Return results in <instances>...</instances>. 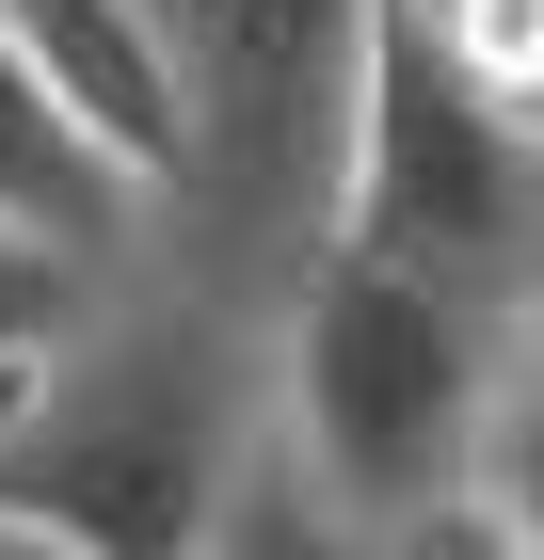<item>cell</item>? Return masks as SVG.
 <instances>
[{
    "instance_id": "cell-7",
    "label": "cell",
    "mask_w": 544,
    "mask_h": 560,
    "mask_svg": "<svg viewBox=\"0 0 544 560\" xmlns=\"http://www.w3.org/2000/svg\"><path fill=\"white\" fill-rule=\"evenodd\" d=\"M176 560H369V528L336 513L321 480L289 465V448H273V432H256L241 465H224V497H209V528H193V545Z\"/></svg>"
},
{
    "instance_id": "cell-1",
    "label": "cell",
    "mask_w": 544,
    "mask_h": 560,
    "mask_svg": "<svg viewBox=\"0 0 544 560\" xmlns=\"http://www.w3.org/2000/svg\"><path fill=\"white\" fill-rule=\"evenodd\" d=\"M256 432L321 480L352 528L432 513V497H497L544 528L529 497V432H544V352L529 304L432 289V272L321 241L256 320Z\"/></svg>"
},
{
    "instance_id": "cell-9",
    "label": "cell",
    "mask_w": 544,
    "mask_h": 560,
    "mask_svg": "<svg viewBox=\"0 0 544 560\" xmlns=\"http://www.w3.org/2000/svg\"><path fill=\"white\" fill-rule=\"evenodd\" d=\"M96 289H113V272H81V257H48V241H16V224H0V369H33V352L65 337Z\"/></svg>"
},
{
    "instance_id": "cell-8",
    "label": "cell",
    "mask_w": 544,
    "mask_h": 560,
    "mask_svg": "<svg viewBox=\"0 0 544 560\" xmlns=\"http://www.w3.org/2000/svg\"><path fill=\"white\" fill-rule=\"evenodd\" d=\"M384 33L432 48L464 96H497V113H544V0H384Z\"/></svg>"
},
{
    "instance_id": "cell-4",
    "label": "cell",
    "mask_w": 544,
    "mask_h": 560,
    "mask_svg": "<svg viewBox=\"0 0 544 560\" xmlns=\"http://www.w3.org/2000/svg\"><path fill=\"white\" fill-rule=\"evenodd\" d=\"M336 241L432 272V289L529 304L544 289V113L464 96L432 48H369V113H352V176H336Z\"/></svg>"
},
{
    "instance_id": "cell-11",
    "label": "cell",
    "mask_w": 544,
    "mask_h": 560,
    "mask_svg": "<svg viewBox=\"0 0 544 560\" xmlns=\"http://www.w3.org/2000/svg\"><path fill=\"white\" fill-rule=\"evenodd\" d=\"M0 560H48V545H33V528H16V513H0Z\"/></svg>"
},
{
    "instance_id": "cell-6",
    "label": "cell",
    "mask_w": 544,
    "mask_h": 560,
    "mask_svg": "<svg viewBox=\"0 0 544 560\" xmlns=\"http://www.w3.org/2000/svg\"><path fill=\"white\" fill-rule=\"evenodd\" d=\"M0 224L48 241V257H81V272H128V257H144V192L48 113V81L16 65V33H0Z\"/></svg>"
},
{
    "instance_id": "cell-12",
    "label": "cell",
    "mask_w": 544,
    "mask_h": 560,
    "mask_svg": "<svg viewBox=\"0 0 544 560\" xmlns=\"http://www.w3.org/2000/svg\"><path fill=\"white\" fill-rule=\"evenodd\" d=\"M33 369H48V352H33ZM33 369H0V417H16V385H33Z\"/></svg>"
},
{
    "instance_id": "cell-3",
    "label": "cell",
    "mask_w": 544,
    "mask_h": 560,
    "mask_svg": "<svg viewBox=\"0 0 544 560\" xmlns=\"http://www.w3.org/2000/svg\"><path fill=\"white\" fill-rule=\"evenodd\" d=\"M256 448V320L113 272L0 417V513L48 560H176Z\"/></svg>"
},
{
    "instance_id": "cell-10",
    "label": "cell",
    "mask_w": 544,
    "mask_h": 560,
    "mask_svg": "<svg viewBox=\"0 0 544 560\" xmlns=\"http://www.w3.org/2000/svg\"><path fill=\"white\" fill-rule=\"evenodd\" d=\"M369 560H544V528L497 513V497H432V513H384Z\"/></svg>"
},
{
    "instance_id": "cell-5",
    "label": "cell",
    "mask_w": 544,
    "mask_h": 560,
    "mask_svg": "<svg viewBox=\"0 0 544 560\" xmlns=\"http://www.w3.org/2000/svg\"><path fill=\"white\" fill-rule=\"evenodd\" d=\"M0 33H16V65L48 81V113L96 144V161L144 192V224H161V176H176V81L161 48H144V16L128 0H0Z\"/></svg>"
},
{
    "instance_id": "cell-2",
    "label": "cell",
    "mask_w": 544,
    "mask_h": 560,
    "mask_svg": "<svg viewBox=\"0 0 544 560\" xmlns=\"http://www.w3.org/2000/svg\"><path fill=\"white\" fill-rule=\"evenodd\" d=\"M128 16L176 81V176L128 272H161L224 320H273V289L336 241L384 0H128Z\"/></svg>"
}]
</instances>
